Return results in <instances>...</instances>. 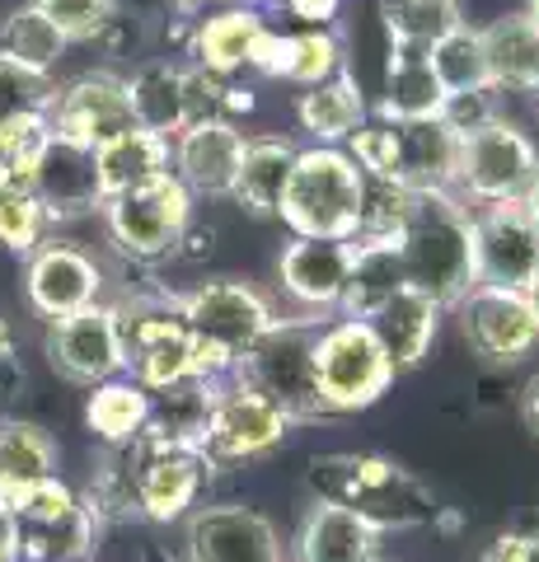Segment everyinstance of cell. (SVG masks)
Here are the masks:
<instances>
[{"label": "cell", "mask_w": 539, "mask_h": 562, "mask_svg": "<svg viewBox=\"0 0 539 562\" xmlns=\"http://www.w3.org/2000/svg\"><path fill=\"white\" fill-rule=\"evenodd\" d=\"M315 502L343 506L357 520H367L375 535L394 530H423L441 516L437 492H431L413 469H404L390 454H367V450H334L315 454L305 473Z\"/></svg>", "instance_id": "1"}, {"label": "cell", "mask_w": 539, "mask_h": 562, "mask_svg": "<svg viewBox=\"0 0 539 562\" xmlns=\"http://www.w3.org/2000/svg\"><path fill=\"white\" fill-rule=\"evenodd\" d=\"M394 249L408 286L441 310H456L479 286L474 211L456 192H413V211L394 235Z\"/></svg>", "instance_id": "2"}, {"label": "cell", "mask_w": 539, "mask_h": 562, "mask_svg": "<svg viewBox=\"0 0 539 562\" xmlns=\"http://www.w3.org/2000/svg\"><path fill=\"white\" fill-rule=\"evenodd\" d=\"M183 324L193 333V375L202 380H231L235 366L258 347V338L282 319L254 281L212 277L179 295Z\"/></svg>", "instance_id": "3"}, {"label": "cell", "mask_w": 539, "mask_h": 562, "mask_svg": "<svg viewBox=\"0 0 539 562\" xmlns=\"http://www.w3.org/2000/svg\"><path fill=\"white\" fill-rule=\"evenodd\" d=\"M361 202H367V173L343 146H301L282 188L277 221L295 239H357Z\"/></svg>", "instance_id": "4"}, {"label": "cell", "mask_w": 539, "mask_h": 562, "mask_svg": "<svg viewBox=\"0 0 539 562\" xmlns=\"http://www.w3.org/2000/svg\"><path fill=\"white\" fill-rule=\"evenodd\" d=\"M315 338H319V319L287 314V319H277L263 338H258L249 357L235 366V380H245L277 413H287L291 427L328 417L319 403V384H315Z\"/></svg>", "instance_id": "5"}, {"label": "cell", "mask_w": 539, "mask_h": 562, "mask_svg": "<svg viewBox=\"0 0 539 562\" xmlns=\"http://www.w3.org/2000/svg\"><path fill=\"white\" fill-rule=\"evenodd\" d=\"M193 211H198V198L173 179V173H165V179H155V183L103 198L99 216H103V231H109V244L117 254L155 268V262L173 258L188 244V235H193Z\"/></svg>", "instance_id": "6"}, {"label": "cell", "mask_w": 539, "mask_h": 562, "mask_svg": "<svg viewBox=\"0 0 539 562\" xmlns=\"http://www.w3.org/2000/svg\"><path fill=\"white\" fill-rule=\"evenodd\" d=\"M117 342H123V375L142 390H165L193 375V333L183 324L179 295L146 291L113 305Z\"/></svg>", "instance_id": "7"}, {"label": "cell", "mask_w": 539, "mask_h": 562, "mask_svg": "<svg viewBox=\"0 0 539 562\" xmlns=\"http://www.w3.org/2000/svg\"><path fill=\"white\" fill-rule=\"evenodd\" d=\"M398 371L361 319H324L315 338V384L324 413H367L394 390Z\"/></svg>", "instance_id": "8"}, {"label": "cell", "mask_w": 539, "mask_h": 562, "mask_svg": "<svg viewBox=\"0 0 539 562\" xmlns=\"http://www.w3.org/2000/svg\"><path fill=\"white\" fill-rule=\"evenodd\" d=\"M539 169V146L530 140L526 127H516L512 117H493L483 127L460 136V155H456V198L474 211V206H493V202H520L526 188Z\"/></svg>", "instance_id": "9"}, {"label": "cell", "mask_w": 539, "mask_h": 562, "mask_svg": "<svg viewBox=\"0 0 539 562\" xmlns=\"http://www.w3.org/2000/svg\"><path fill=\"white\" fill-rule=\"evenodd\" d=\"M117 450H123V460H127L136 520H150V525H173V520L193 516L206 479L216 473L212 464H206L202 450L150 441L146 431L136 436V441L117 446Z\"/></svg>", "instance_id": "10"}, {"label": "cell", "mask_w": 539, "mask_h": 562, "mask_svg": "<svg viewBox=\"0 0 539 562\" xmlns=\"http://www.w3.org/2000/svg\"><path fill=\"white\" fill-rule=\"evenodd\" d=\"M20 530V562H90L99 520L76 487L61 479H43L10 502Z\"/></svg>", "instance_id": "11"}, {"label": "cell", "mask_w": 539, "mask_h": 562, "mask_svg": "<svg viewBox=\"0 0 539 562\" xmlns=\"http://www.w3.org/2000/svg\"><path fill=\"white\" fill-rule=\"evenodd\" d=\"M291 436V417L277 413L263 394H254L245 380H221L216 403H212V422L202 436V454L212 469H231V464H249L263 460Z\"/></svg>", "instance_id": "12"}, {"label": "cell", "mask_w": 539, "mask_h": 562, "mask_svg": "<svg viewBox=\"0 0 539 562\" xmlns=\"http://www.w3.org/2000/svg\"><path fill=\"white\" fill-rule=\"evenodd\" d=\"M277 525L245 502H216L183 516V543L173 562H282Z\"/></svg>", "instance_id": "13"}, {"label": "cell", "mask_w": 539, "mask_h": 562, "mask_svg": "<svg viewBox=\"0 0 539 562\" xmlns=\"http://www.w3.org/2000/svg\"><path fill=\"white\" fill-rule=\"evenodd\" d=\"M456 319H460V338L469 342V351L489 366H516L539 347V319L526 305V291L483 286L479 281L456 305Z\"/></svg>", "instance_id": "14"}, {"label": "cell", "mask_w": 539, "mask_h": 562, "mask_svg": "<svg viewBox=\"0 0 539 562\" xmlns=\"http://www.w3.org/2000/svg\"><path fill=\"white\" fill-rule=\"evenodd\" d=\"M127 127H136L127 109V80L113 70H85V76L57 85L47 103V132L85 150H99L103 140Z\"/></svg>", "instance_id": "15"}, {"label": "cell", "mask_w": 539, "mask_h": 562, "mask_svg": "<svg viewBox=\"0 0 539 562\" xmlns=\"http://www.w3.org/2000/svg\"><path fill=\"white\" fill-rule=\"evenodd\" d=\"M347 272H352V244L343 239H287L277 254V286L301 319H338Z\"/></svg>", "instance_id": "16"}, {"label": "cell", "mask_w": 539, "mask_h": 562, "mask_svg": "<svg viewBox=\"0 0 539 562\" xmlns=\"http://www.w3.org/2000/svg\"><path fill=\"white\" fill-rule=\"evenodd\" d=\"M474 258L483 286H530V277L539 272V221L526 202L474 206Z\"/></svg>", "instance_id": "17"}, {"label": "cell", "mask_w": 539, "mask_h": 562, "mask_svg": "<svg viewBox=\"0 0 539 562\" xmlns=\"http://www.w3.org/2000/svg\"><path fill=\"white\" fill-rule=\"evenodd\" d=\"M103 286H109V277H103L94 254L76 249V244L43 239L38 249L29 254L24 295L47 324L66 319V314H80L90 305H103Z\"/></svg>", "instance_id": "18"}, {"label": "cell", "mask_w": 539, "mask_h": 562, "mask_svg": "<svg viewBox=\"0 0 539 562\" xmlns=\"http://www.w3.org/2000/svg\"><path fill=\"white\" fill-rule=\"evenodd\" d=\"M43 351L52 371L71 384H85V390L123 375V342H117L113 305H90L80 314H66V319H52Z\"/></svg>", "instance_id": "19"}, {"label": "cell", "mask_w": 539, "mask_h": 562, "mask_svg": "<svg viewBox=\"0 0 539 562\" xmlns=\"http://www.w3.org/2000/svg\"><path fill=\"white\" fill-rule=\"evenodd\" d=\"M239 155H245L239 122H198L169 140V173L193 198H231Z\"/></svg>", "instance_id": "20"}, {"label": "cell", "mask_w": 539, "mask_h": 562, "mask_svg": "<svg viewBox=\"0 0 539 562\" xmlns=\"http://www.w3.org/2000/svg\"><path fill=\"white\" fill-rule=\"evenodd\" d=\"M29 192L47 211V221L99 216L103 192H99V173H94V150L71 146V140H61V136H47L38 165H33Z\"/></svg>", "instance_id": "21"}, {"label": "cell", "mask_w": 539, "mask_h": 562, "mask_svg": "<svg viewBox=\"0 0 539 562\" xmlns=\"http://www.w3.org/2000/svg\"><path fill=\"white\" fill-rule=\"evenodd\" d=\"M398 146V188L408 192H450L456 188V155L460 132L446 117L423 122H390Z\"/></svg>", "instance_id": "22"}, {"label": "cell", "mask_w": 539, "mask_h": 562, "mask_svg": "<svg viewBox=\"0 0 539 562\" xmlns=\"http://www.w3.org/2000/svg\"><path fill=\"white\" fill-rule=\"evenodd\" d=\"M441 314L446 310L437 301H427V295H417L413 286H404L394 301H385L361 324L375 333V342L385 347L390 366L404 375V371H413V366L427 361V351H431V342H437V333H441Z\"/></svg>", "instance_id": "23"}, {"label": "cell", "mask_w": 539, "mask_h": 562, "mask_svg": "<svg viewBox=\"0 0 539 562\" xmlns=\"http://www.w3.org/2000/svg\"><path fill=\"white\" fill-rule=\"evenodd\" d=\"M263 29H268V20H263V10H254V5L212 10L188 33V57H193V66L212 70L221 80H235L239 70H249L254 43L263 38Z\"/></svg>", "instance_id": "24"}, {"label": "cell", "mask_w": 539, "mask_h": 562, "mask_svg": "<svg viewBox=\"0 0 539 562\" xmlns=\"http://www.w3.org/2000/svg\"><path fill=\"white\" fill-rule=\"evenodd\" d=\"M483 61H489L493 94H530L539 85V24L526 10L497 14L479 29Z\"/></svg>", "instance_id": "25"}, {"label": "cell", "mask_w": 539, "mask_h": 562, "mask_svg": "<svg viewBox=\"0 0 539 562\" xmlns=\"http://www.w3.org/2000/svg\"><path fill=\"white\" fill-rule=\"evenodd\" d=\"M446 113V90L431 70L427 52L413 47H390L385 61V90H380L371 117L380 122H423V117H441Z\"/></svg>", "instance_id": "26"}, {"label": "cell", "mask_w": 539, "mask_h": 562, "mask_svg": "<svg viewBox=\"0 0 539 562\" xmlns=\"http://www.w3.org/2000/svg\"><path fill=\"white\" fill-rule=\"evenodd\" d=\"M295 140L291 136H245V155H239V173L231 188V202L245 206L249 216H277L282 206V188L295 165Z\"/></svg>", "instance_id": "27"}, {"label": "cell", "mask_w": 539, "mask_h": 562, "mask_svg": "<svg viewBox=\"0 0 539 562\" xmlns=\"http://www.w3.org/2000/svg\"><path fill=\"white\" fill-rule=\"evenodd\" d=\"M380 535L367 520H357L343 506L315 502L295 530V558L291 562H375Z\"/></svg>", "instance_id": "28"}, {"label": "cell", "mask_w": 539, "mask_h": 562, "mask_svg": "<svg viewBox=\"0 0 539 562\" xmlns=\"http://www.w3.org/2000/svg\"><path fill=\"white\" fill-rule=\"evenodd\" d=\"M221 380H173L165 390H150V413H146V436L165 446H193L202 450L206 422H212V403H216Z\"/></svg>", "instance_id": "29"}, {"label": "cell", "mask_w": 539, "mask_h": 562, "mask_svg": "<svg viewBox=\"0 0 539 562\" xmlns=\"http://www.w3.org/2000/svg\"><path fill=\"white\" fill-rule=\"evenodd\" d=\"M183 76H188V61H169V57H150L132 70L127 76V109H132L136 127H146L165 140H173L188 127Z\"/></svg>", "instance_id": "30"}, {"label": "cell", "mask_w": 539, "mask_h": 562, "mask_svg": "<svg viewBox=\"0 0 539 562\" xmlns=\"http://www.w3.org/2000/svg\"><path fill=\"white\" fill-rule=\"evenodd\" d=\"M367 117L371 109L352 70H338L334 80L315 85V90H301V99H295V122L310 136V146H347V136Z\"/></svg>", "instance_id": "31"}, {"label": "cell", "mask_w": 539, "mask_h": 562, "mask_svg": "<svg viewBox=\"0 0 539 562\" xmlns=\"http://www.w3.org/2000/svg\"><path fill=\"white\" fill-rule=\"evenodd\" d=\"M94 173H99L103 198H117V192L155 183L169 173V140L146 132V127H127L94 150Z\"/></svg>", "instance_id": "32"}, {"label": "cell", "mask_w": 539, "mask_h": 562, "mask_svg": "<svg viewBox=\"0 0 539 562\" xmlns=\"http://www.w3.org/2000/svg\"><path fill=\"white\" fill-rule=\"evenodd\" d=\"M57 460L61 450L38 422H24V417L0 422V512H10V502L24 487L57 479Z\"/></svg>", "instance_id": "33"}, {"label": "cell", "mask_w": 539, "mask_h": 562, "mask_svg": "<svg viewBox=\"0 0 539 562\" xmlns=\"http://www.w3.org/2000/svg\"><path fill=\"white\" fill-rule=\"evenodd\" d=\"M408 286L404 262H398L394 244H371V239H352V272H347V291H343V319H367L385 301H394Z\"/></svg>", "instance_id": "34"}, {"label": "cell", "mask_w": 539, "mask_h": 562, "mask_svg": "<svg viewBox=\"0 0 539 562\" xmlns=\"http://www.w3.org/2000/svg\"><path fill=\"white\" fill-rule=\"evenodd\" d=\"M146 413H150V390H142V384L127 375H113L90 390L85 427H90L103 446H127L146 431Z\"/></svg>", "instance_id": "35"}, {"label": "cell", "mask_w": 539, "mask_h": 562, "mask_svg": "<svg viewBox=\"0 0 539 562\" xmlns=\"http://www.w3.org/2000/svg\"><path fill=\"white\" fill-rule=\"evenodd\" d=\"M380 24H385L390 47L427 52L450 29H460L469 20H464L460 0H380Z\"/></svg>", "instance_id": "36"}, {"label": "cell", "mask_w": 539, "mask_h": 562, "mask_svg": "<svg viewBox=\"0 0 539 562\" xmlns=\"http://www.w3.org/2000/svg\"><path fill=\"white\" fill-rule=\"evenodd\" d=\"M66 47L71 43L57 33V24H52L43 10H33V5L10 10L5 24H0V57H10L14 66L33 70V76H52Z\"/></svg>", "instance_id": "37"}, {"label": "cell", "mask_w": 539, "mask_h": 562, "mask_svg": "<svg viewBox=\"0 0 539 562\" xmlns=\"http://www.w3.org/2000/svg\"><path fill=\"white\" fill-rule=\"evenodd\" d=\"M427 61L437 70L446 99H464V94H489V61H483V43L474 24L450 29L441 43L427 47Z\"/></svg>", "instance_id": "38"}, {"label": "cell", "mask_w": 539, "mask_h": 562, "mask_svg": "<svg viewBox=\"0 0 539 562\" xmlns=\"http://www.w3.org/2000/svg\"><path fill=\"white\" fill-rule=\"evenodd\" d=\"M338 70H347V38L334 29H301L287 33V61H282V80L315 90V85L334 80Z\"/></svg>", "instance_id": "39"}, {"label": "cell", "mask_w": 539, "mask_h": 562, "mask_svg": "<svg viewBox=\"0 0 539 562\" xmlns=\"http://www.w3.org/2000/svg\"><path fill=\"white\" fill-rule=\"evenodd\" d=\"M47 117H14L0 122V188H29L33 165L47 146Z\"/></svg>", "instance_id": "40"}, {"label": "cell", "mask_w": 539, "mask_h": 562, "mask_svg": "<svg viewBox=\"0 0 539 562\" xmlns=\"http://www.w3.org/2000/svg\"><path fill=\"white\" fill-rule=\"evenodd\" d=\"M47 211L29 188H0V249L29 258L47 239Z\"/></svg>", "instance_id": "41"}, {"label": "cell", "mask_w": 539, "mask_h": 562, "mask_svg": "<svg viewBox=\"0 0 539 562\" xmlns=\"http://www.w3.org/2000/svg\"><path fill=\"white\" fill-rule=\"evenodd\" d=\"M52 94H57V80L52 76H33V70L14 66L10 57H0V122L47 117Z\"/></svg>", "instance_id": "42"}, {"label": "cell", "mask_w": 539, "mask_h": 562, "mask_svg": "<svg viewBox=\"0 0 539 562\" xmlns=\"http://www.w3.org/2000/svg\"><path fill=\"white\" fill-rule=\"evenodd\" d=\"M29 5L43 10L66 43H94L113 24V14L123 10L117 0H29Z\"/></svg>", "instance_id": "43"}, {"label": "cell", "mask_w": 539, "mask_h": 562, "mask_svg": "<svg viewBox=\"0 0 539 562\" xmlns=\"http://www.w3.org/2000/svg\"><path fill=\"white\" fill-rule=\"evenodd\" d=\"M413 211V192L408 188H394V183H371L367 179V202H361V225H357V239H371V244H394V235L404 231Z\"/></svg>", "instance_id": "44"}, {"label": "cell", "mask_w": 539, "mask_h": 562, "mask_svg": "<svg viewBox=\"0 0 539 562\" xmlns=\"http://www.w3.org/2000/svg\"><path fill=\"white\" fill-rule=\"evenodd\" d=\"M24 384H29V375H24L20 357H14L5 324H0V422L14 417V408H20V398H24Z\"/></svg>", "instance_id": "45"}, {"label": "cell", "mask_w": 539, "mask_h": 562, "mask_svg": "<svg viewBox=\"0 0 539 562\" xmlns=\"http://www.w3.org/2000/svg\"><path fill=\"white\" fill-rule=\"evenodd\" d=\"M483 562H539V530H516V535H502Z\"/></svg>", "instance_id": "46"}, {"label": "cell", "mask_w": 539, "mask_h": 562, "mask_svg": "<svg viewBox=\"0 0 539 562\" xmlns=\"http://www.w3.org/2000/svg\"><path fill=\"white\" fill-rule=\"evenodd\" d=\"M291 20H301V29H334L343 0H282Z\"/></svg>", "instance_id": "47"}, {"label": "cell", "mask_w": 539, "mask_h": 562, "mask_svg": "<svg viewBox=\"0 0 539 562\" xmlns=\"http://www.w3.org/2000/svg\"><path fill=\"white\" fill-rule=\"evenodd\" d=\"M0 562H20V530L10 512H0Z\"/></svg>", "instance_id": "48"}, {"label": "cell", "mask_w": 539, "mask_h": 562, "mask_svg": "<svg viewBox=\"0 0 539 562\" xmlns=\"http://www.w3.org/2000/svg\"><path fill=\"white\" fill-rule=\"evenodd\" d=\"M520 417H526V427L539 436V375L526 384V394H520Z\"/></svg>", "instance_id": "49"}, {"label": "cell", "mask_w": 539, "mask_h": 562, "mask_svg": "<svg viewBox=\"0 0 539 562\" xmlns=\"http://www.w3.org/2000/svg\"><path fill=\"white\" fill-rule=\"evenodd\" d=\"M231 10V5H245V0H173V10L179 14H202V10Z\"/></svg>", "instance_id": "50"}, {"label": "cell", "mask_w": 539, "mask_h": 562, "mask_svg": "<svg viewBox=\"0 0 539 562\" xmlns=\"http://www.w3.org/2000/svg\"><path fill=\"white\" fill-rule=\"evenodd\" d=\"M520 202H526V211L539 221V169H535V179H530V188H526V198H520Z\"/></svg>", "instance_id": "51"}, {"label": "cell", "mask_w": 539, "mask_h": 562, "mask_svg": "<svg viewBox=\"0 0 539 562\" xmlns=\"http://www.w3.org/2000/svg\"><path fill=\"white\" fill-rule=\"evenodd\" d=\"M526 305L535 310V319H539V272L530 277V286H526Z\"/></svg>", "instance_id": "52"}, {"label": "cell", "mask_w": 539, "mask_h": 562, "mask_svg": "<svg viewBox=\"0 0 539 562\" xmlns=\"http://www.w3.org/2000/svg\"><path fill=\"white\" fill-rule=\"evenodd\" d=\"M526 14H530L535 24H539V0H526Z\"/></svg>", "instance_id": "53"}, {"label": "cell", "mask_w": 539, "mask_h": 562, "mask_svg": "<svg viewBox=\"0 0 539 562\" xmlns=\"http://www.w3.org/2000/svg\"><path fill=\"white\" fill-rule=\"evenodd\" d=\"M530 99H535V103H539V85H535V90H530Z\"/></svg>", "instance_id": "54"}, {"label": "cell", "mask_w": 539, "mask_h": 562, "mask_svg": "<svg viewBox=\"0 0 539 562\" xmlns=\"http://www.w3.org/2000/svg\"><path fill=\"white\" fill-rule=\"evenodd\" d=\"M160 562H173V558H160Z\"/></svg>", "instance_id": "55"}, {"label": "cell", "mask_w": 539, "mask_h": 562, "mask_svg": "<svg viewBox=\"0 0 539 562\" xmlns=\"http://www.w3.org/2000/svg\"><path fill=\"white\" fill-rule=\"evenodd\" d=\"M282 562H291V558H282Z\"/></svg>", "instance_id": "56"}, {"label": "cell", "mask_w": 539, "mask_h": 562, "mask_svg": "<svg viewBox=\"0 0 539 562\" xmlns=\"http://www.w3.org/2000/svg\"><path fill=\"white\" fill-rule=\"evenodd\" d=\"M479 562H483V558H479Z\"/></svg>", "instance_id": "57"}, {"label": "cell", "mask_w": 539, "mask_h": 562, "mask_svg": "<svg viewBox=\"0 0 539 562\" xmlns=\"http://www.w3.org/2000/svg\"><path fill=\"white\" fill-rule=\"evenodd\" d=\"M375 562H380V558H375Z\"/></svg>", "instance_id": "58"}]
</instances>
